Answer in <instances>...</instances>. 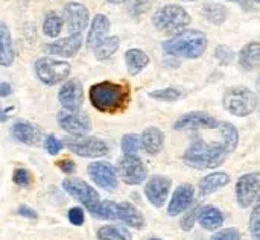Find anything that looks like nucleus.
Masks as SVG:
<instances>
[{
  "label": "nucleus",
  "mask_w": 260,
  "mask_h": 240,
  "mask_svg": "<svg viewBox=\"0 0 260 240\" xmlns=\"http://www.w3.org/2000/svg\"><path fill=\"white\" fill-rule=\"evenodd\" d=\"M229 151L224 143L219 140L216 143H206L204 140L195 139L193 143L184 152V163L189 167L203 170V169H215L225 163L229 157Z\"/></svg>",
  "instance_id": "nucleus-1"
},
{
  "label": "nucleus",
  "mask_w": 260,
  "mask_h": 240,
  "mask_svg": "<svg viewBox=\"0 0 260 240\" xmlns=\"http://www.w3.org/2000/svg\"><path fill=\"white\" fill-rule=\"evenodd\" d=\"M44 148H46V151L50 154V155H56L61 149H62V142L61 140H58L55 135H47L46 137V140H44Z\"/></svg>",
  "instance_id": "nucleus-39"
},
{
  "label": "nucleus",
  "mask_w": 260,
  "mask_h": 240,
  "mask_svg": "<svg viewBox=\"0 0 260 240\" xmlns=\"http://www.w3.org/2000/svg\"><path fill=\"white\" fill-rule=\"evenodd\" d=\"M84 38L81 33H70L66 38L56 40L50 44H47L44 49L50 53V55H56V56H62V58H72L75 56L79 49L82 47Z\"/></svg>",
  "instance_id": "nucleus-17"
},
{
  "label": "nucleus",
  "mask_w": 260,
  "mask_h": 240,
  "mask_svg": "<svg viewBox=\"0 0 260 240\" xmlns=\"http://www.w3.org/2000/svg\"><path fill=\"white\" fill-rule=\"evenodd\" d=\"M195 199V189L192 184H180L177 190L172 195V199L169 201L168 205V215L169 216H177L189 209V205Z\"/></svg>",
  "instance_id": "nucleus-18"
},
{
  "label": "nucleus",
  "mask_w": 260,
  "mask_h": 240,
  "mask_svg": "<svg viewBox=\"0 0 260 240\" xmlns=\"http://www.w3.org/2000/svg\"><path fill=\"white\" fill-rule=\"evenodd\" d=\"M120 146L125 155H136L142 148V139L137 134H125L122 137Z\"/></svg>",
  "instance_id": "nucleus-34"
},
{
  "label": "nucleus",
  "mask_w": 260,
  "mask_h": 240,
  "mask_svg": "<svg viewBox=\"0 0 260 240\" xmlns=\"http://www.w3.org/2000/svg\"><path fill=\"white\" fill-rule=\"evenodd\" d=\"M117 175L129 186H139L146 180L148 169L137 155H125L119 160Z\"/></svg>",
  "instance_id": "nucleus-10"
},
{
  "label": "nucleus",
  "mask_w": 260,
  "mask_h": 240,
  "mask_svg": "<svg viewBox=\"0 0 260 240\" xmlns=\"http://www.w3.org/2000/svg\"><path fill=\"white\" fill-rule=\"evenodd\" d=\"M56 164H58V167H59L64 174H69V175H70V174H73V172H75V169H76L75 163H73L72 160H67V158H66V160L58 161Z\"/></svg>",
  "instance_id": "nucleus-43"
},
{
  "label": "nucleus",
  "mask_w": 260,
  "mask_h": 240,
  "mask_svg": "<svg viewBox=\"0 0 260 240\" xmlns=\"http://www.w3.org/2000/svg\"><path fill=\"white\" fill-rule=\"evenodd\" d=\"M151 99L160 100V102H177L183 97V91L174 87H168V88H161V90H154L149 93Z\"/></svg>",
  "instance_id": "nucleus-33"
},
{
  "label": "nucleus",
  "mask_w": 260,
  "mask_h": 240,
  "mask_svg": "<svg viewBox=\"0 0 260 240\" xmlns=\"http://www.w3.org/2000/svg\"><path fill=\"white\" fill-rule=\"evenodd\" d=\"M197 219H198V222L201 224L203 228H206L207 231H215V230H218V228H221L224 225L225 216L218 207L204 205V207L198 209Z\"/></svg>",
  "instance_id": "nucleus-20"
},
{
  "label": "nucleus",
  "mask_w": 260,
  "mask_h": 240,
  "mask_svg": "<svg viewBox=\"0 0 260 240\" xmlns=\"http://www.w3.org/2000/svg\"><path fill=\"white\" fill-rule=\"evenodd\" d=\"M254 2H257V3H260V0H254Z\"/></svg>",
  "instance_id": "nucleus-51"
},
{
  "label": "nucleus",
  "mask_w": 260,
  "mask_h": 240,
  "mask_svg": "<svg viewBox=\"0 0 260 240\" xmlns=\"http://www.w3.org/2000/svg\"><path fill=\"white\" fill-rule=\"evenodd\" d=\"M149 240H161V239H157V237H152V239H149Z\"/></svg>",
  "instance_id": "nucleus-49"
},
{
  "label": "nucleus",
  "mask_w": 260,
  "mask_h": 240,
  "mask_svg": "<svg viewBox=\"0 0 260 240\" xmlns=\"http://www.w3.org/2000/svg\"><path fill=\"white\" fill-rule=\"evenodd\" d=\"M210 240H241V233L236 228H225L213 234Z\"/></svg>",
  "instance_id": "nucleus-41"
},
{
  "label": "nucleus",
  "mask_w": 260,
  "mask_h": 240,
  "mask_svg": "<svg viewBox=\"0 0 260 240\" xmlns=\"http://www.w3.org/2000/svg\"><path fill=\"white\" fill-rule=\"evenodd\" d=\"M108 3H113V5H117V3H122V2H125V0H107Z\"/></svg>",
  "instance_id": "nucleus-48"
},
{
  "label": "nucleus",
  "mask_w": 260,
  "mask_h": 240,
  "mask_svg": "<svg viewBox=\"0 0 260 240\" xmlns=\"http://www.w3.org/2000/svg\"><path fill=\"white\" fill-rule=\"evenodd\" d=\"M11 134L15 140L24 145H37L41 139V132L30 122H15L11 128Z\"/></svg>",
  "instance_id": "nucleus-22"
},
{
  "label": "nucleus",
  "mask_w": 260,
  "mask_h": 240,
  "mask_svg": "<svg viewBox=\"0 0 260 240\" xmlns=\"http://www.w3.org/2000/svg\"><path fill=\"white\" fill-rule=\"evenodd\" d=\"M207 35L201 30H183L181 33L174 35L172 38L163 43L165 53L177 58L186 59H197L200 58L207 49Z\"/></svg>",
  "instance_id": "nucleus-3"
},
{
  "label": "nucleus",
  "mask_w": 260,
  "mask_h": 240,
  "mask_svg": "<svg viewBox=\"0 0 260 240\" xmlns=\"http://www.w3.org/2000/svg\"><path fill=\"white\" fill-rule=\"evenodd\" d=\"M12 93V87L8 82H2L0 84V97H8Z\"/></svg>",
  "instance_id": "nucleus-46"
},
{
  "label": "nucleus",
  "mask_w": 260,
  "mask_h": 240,
  "mask_svg": "<svg viewBox=\"0 0 260 240\" xmlns=\"http://www.w3.org/2000/svg\"><path fill=\"white\" fill-rule=\"evenodd\" d=\"M110 32V20L104 14H98L90 26L88 35H87V47L94 50L108 35Z\"/></svg>",
  "instance_id": "nucleus-19"
},
{
  "label": "nucleus",
  "mask_w": 260,
  "mask_h": 240,
  "mask_svg": "<svg viewBox=\"0 0 260 240\" xmlns=\"http://www.w3.org/2000/svg\"><path fill=\"white\" fill-rule=\"evenodd\" d=\"M116 219L122 221L131 228L142 230L145 227V218L143 215L129 202H120L116 207Z\"/></svg>",
  "instance_id": "nucleus-21"
},
{
  "label": "nucleus",
  "mask_w": 260,
  "mask_h": 240,
  "mask_svg": "<svg viewBox=\"0 0 260 240\" xmlns=\"http://www.w3.org/2000/svg\"><path fill=\"white\" fill-rule=\"evenodd\" d=\"M152 24L166 35H177L190 24V15L181 5H165L152 15Z\"/></svg>",
  "instance_id": "nucleus-4"
},
{
  "label": "nucleus",
  "mask_w": 260,
  "mask_h": 240,
  "mask_svg": "<svg viewBox=\"0 0 260 240\" xmlns=\"http://www.w3.org/2000/svg\"><path fill=\"white\" fill-rule=\"evenodd\" d=\"M34 70L37 78L46 84V85H56L62 81H66L72 72V67L69 62L55 59V58H38L34 64Z\"/></svg>",
  "instance_id": "nucleus-6"
},
{
  "label": "nucleus",
  "mask_w": 260,
  "mask_h": 240,
  "mask_svg": "<svg viewBox=\"0 0 260 240\" xmlns=\"http://www.w3.org/2000/svg\"><path fill=\"white\" fill-rule=\"evenodd\" d=\"M17 213H18L20 216H23V218H27V219H37V218H38L37 212H35L34 209L27 207V205H20L18 210H17Z\"/></svg>",
  "instance_id": "nucleus-44"
},
{
  "label": "nucleus",
  "mask_w": 260,
  "mask_h": 240,
  "mask_svg": "<svg viewBox=\"0 0 260 240\" xmlns=\"http://www.w3.org/2000/svg\"><path fill=\"white\" fill-rule=\"evenodd\" d=\"M116 207H117V204L113 201H101L96 207H93L90 210V213L98 219L113 221V219H116Z\"/></svg>",
  "instance_id": "nucleus-32"
},
{
  "label": "nucleus",
  "mask_w": 260,
  "mask_h": 240,
  "mask_svg": "<svg viewBox=\"0 0 260 240\" xmlns=\"http://www.w3.org/2000/svg\"><path fill=\"white\" fill-rule=\"evenodd\" d=\"M66 146L70 152L85 158H99L108 154V145L96 137H78L75 140L70 139L66 142Z\"/></svg>",
  "instance_id": "nucleus-11"
},
{
  "label": "nucleus",
  "mask_w": 260,
  "mask_h": 240,
  "mask_svg": "<svg viewBox=\"0 0 260 240\" xmlns=\"http://www.w3.org/2000/svg\"><path fill=\"white\" fill-rule=\"evenodd\" d=\"M91 105L101 113H117L123 110L129 99V90L122 84L102 81L90 87Z\"/></svg>",
  "instance_id": "nucleus-2"
},
{
  "label": "nucleus",
  "mask_w": 260,
  "mask_h": 240,
  "mask_svg": "<svg viewBox=\"0 0 260 240\" xmlns=\"http://www.w3.org/2000/svg\"><path fill=\"white\" fill-rule=\"evenodd\" d=\"M120 46V38L117 35H113V37H107L96 49H94V56L99 59V61H105L108 59L110 56H113L117 49Z\"/></svg>",
  "instance_id": "nucleus-30"
},
{
  "label": "nucleus",
  "mask_w": 260,
  "mask_h": 240,
  "mask_svg": "<svg viewBox=\"0 0 260 240\" xmlns=\"http://www.w3.org/2000/svg\"><path fill=\"white\" fill-rule=\"evenodd\" d=\"M171 180L168 177H161V175H155L152 177L145 187V195L148 198V201L154 205V207H163L169 190H171Z\"/></svg>",
  "instance_id": "nucleus-16"
},
{
  "label": "nucleus",
  "mask_w": 260,
  "mask_h": 240,
  "mask_svg": "<svg viewBox=\"0 0 260 240\" xmlns=\"http://www.w3.org/2000/svg\"><path fill=\"white\" fill-rule=\"evenodd\" d=\"M190 2H193V0H190Z\"/></svg>",
  "instance_id": "nucleus-53"
},
{
  "label": "nucleus",
  "mask_w": 260,
  "mask_h": 240,
  "mask_svg": "<svg viewBox=\"0 0 260 240\" xmlns=\"http://www.w3.org/2000/svg\"><path fill=\"white\" fill-rule=\"evenodd\" d=\"M219 131V135H221V142L224 143V146L227 148V151L232 154L236 146H238V142H239V134H238V129L229 123V122H219L218 123V128Z\"/></svg>",
  "instance_id": "nucleus-29"
},
{
  "label": "nucleus",
  "mask_w": 260,
  "mask_h": 240,
  "mask_svg": "<svg viewBox=\"0 0 260 240\" xmlns=\"http://www.w3.org/2000/svg\"><path fill=\"white\" fill-rule=\"evenodd\" d=\"M126 2V11L133 17H139L145 14L151 8V0H125Z\"/></svg>",
  "instance_id": "nucleus-36"
},
{
  "label": "nucleus",
  "mask_w": 260,
  "mask_h": 240,
  "mask_svg": "<svg viewBox=\"0 0 260 240\" xmlns=\"http://www.w3.org/2000/svg\"><path fill=\"white\" fill-rule=\"evenodd\" d=\"M239 65L244 70H254L260 65V43L253 41L242 47L239 52Z\"/></svg>",
  "instance_id": "nucleus-25"
},
{
  "label": "nucleus",
  "mask_w": 260,
  "mask_h": 240,
  "mask_svg": "<svg viewBox=\"0 0 260 240\" xmlns=\"http://www.w3.org/2000/svg\"><path fill=\"white\" fill-rule=\"evenodd\" d=\"M62 189L66 190L67 195H70L72 198H75L76 201L84 204L88 212L101 202V196H99L98 190L93 189L88 183H85L81 178H75V177L66 178L62 181Z\"/></svg>",
  "instance_id": "nucleus-7"
},
{
  "label": "nucleus",
  "mask_w": 260,
  "mask_h": 240,
  "mask_svg": "<svg viewBox=\"0 0 260 240\" xmlns=\"http://www.w3.org/2000/svg\"><path fill=\"white\" fill-rule=\"evenodd\" d=\"M218 120L206 111H190L183 114L175 123V131H187V129H216Z\"/></svg>",
  "instance_id": "nucleus-13"
},
{
  "label": "nucleus",
  "mask_w": 260,
  "mask_h": 240,
  "mask_svg": "<svg viewBox=\"0 0 260 240\" xmlns=\"http://www.w3.org/2000/svg\"><path fill=\"white\" fill-rule=\"evenodd\" d=\"M12 181L20 187H29L32 184V175L26 169H15L12 175Z\"/></svg>",
  "instance_id": "nucleus-38"
},
{
  "label": "nucleus",
  "mask_w": 260,
  "mask_h": 240,
  "mask_svg": "<svg viewBox=\"0 0 260 240\" xmlns=\"http://www.w3.org/2000/svg\"><path fill=\"white\" fill-rule=\"evenodd\" d=\"M230 183V177L225 172H213L206 175L204 178L200 180L198 183V190L201 196H209L218 190H221L222 187H225Z\"/></svg>",
  "instance_id": "nucleus-23"
},
{
  "label": "nucleus",
  "mask_w": 260,
  "mask_h": 240,
  "mask_svg": "<svg viewBox=\"0 0 260 240\" xmlns=\"http://www.w3.org/2000/svg\"><path fill=\"white\" fill-rule=\"evenodd\" d=\"M98 240H126V236L117 227L104 225L98 230Z\"/></svg>",
  "instance_id": "nucleus-35"
},
{
  "label": "nucleus",
  "mask_w": 260,
  "mask_h": 240,
  "mask_svg": "<svg viewBox=\"0 0 260 240\" xmlns=\"http://www.w3.org/2000/svg\"><path fill=\"white\" fill-rule=\"evenodd\" d=\"M67 218H69V222L72 225H76V227H81L85 221V215H84V210L81 207H73L69 210L67 213Z\"/></svg>",
  "instance_id": "nucleus-40"
},
{
  "label": "nucleus",
  "mask_w": 260,
  "mask_h": 240,
  "mask_svg": "<svg viewBox=\"0 0 260 240\" xmlns=\"http://www.w3.org/2000/svg\"><path fill=\"white\" fill-rule=\"evenodd\" d=\"M62 26H64V18L55 12H50L46 18H44V23H43V32L50 37V38H56L61 30H62Z\"/></svg>",
  "instance_id": "nucleus-31"
},
{
  "label": "nucleus",
  "mask_w": 260,
  "mask_h": 240,
  "mask_svg": "<svg viewBox=\"0 0 260 240\" xmlns=\"http://www.w3.org/2000/svg\"><path fill=\"white\" fill-rule=\"evenodd\" d=\"M260 195V172H250L242 175L235 187L236 202L242 209L253 205Z\"/></svg>",
  "instance_id": "nucleus-8"
},
{
  "label": "nucleus",
  "mask_w": 260,
  "mask_h": 240,
  "mask_svg": "<svg viewBox=\"0 0 260 240\" xmlns=\"http://www.w3.org/2000/svg\"><path fill=\"white\" fill-rule=\"evenodd\" d=\"M232 2H238V0H232Z\"/></svg>",
  "instance_id": "nucleus-52"
},
{
  "label": "nucleus",
  "mask_w": 260,
  "mask_h": 240,
  "mask_svg": "<svg viewBox=\"0 0 260 240\" xmlns=\"http://www.w3.org/2000/svg\"><path fill=\"white\" fill-rule=\"evenodd\" d=\"M203 15L204 18L212 23V24H222L227 18V8L221 3H215V2H207L203 5Z\"/></svg>",
  "instance_id": "nucleus-28"
},
{
  "label": "nucleus",
  "mask_w": 260,
  "mask_h": 240,
  "mask_svg": "<svg viewBox=\"0 0 260 240\" xmlns=\"http://www.w3.org/2000/svg\"><path fill=\"white\" fill-rule=\"evenodd\" d=\"M250 230H251V234H253L254 240H260V219L250 224Z\"/></svg>",
  "instance_id": "nucleus-45"
},
{
  "label": "nucleus",
  "mask_w": 260,
  "mask_h": 240,
  "mask_svg": "<svg viewBox=\"0 0 260 240\" xmlns=\"http://www.w3.org/2000/svg\"><path fill=\"white\" fill-rule=\"evenodd\" d=\"M125 61L129 75H139L149 64V56L142 49H129L125 53Z\"/></svg>",
  "instance_id": "nucleus-27"
},
{
  "label": "nucleus",
  "mask_w": 260,
  "mask_h": 240,
  "mask_svg": "<svg viewBox=\"0 0 260 240\" xmlns=\"http://www.w3.org/2000/svg\"><path fill=\"white\" fill-rule=\"evenodd\" d=\"M58 99H59V104L64 107V110L79 111L81 110V105L84 102V88H82V84L78 79H69L59 88Z\"/></svg>",
  "instance_id": "nucleus-15"
},
{
  "label": "nucleus",
  "mask_w": 260,
  "mask_h": 240,
  "mask_svg": "<svg viewBox=\"0 0 260 240\" xmlns=\"http://www.w3.org/2000/svg\"><path fill=\"white\" fill-rule=\"evenodd\" d=\"M140 139H142V148L149 155H157L161 152L163 145H165V135L158 128H155V126L146 128Z\"/></svg>",
  "instance_id": "nucleus-24"
},
{
  "label": "nucleus",
  "mask_w": 260,
  "mask_h": 240,
  "mask_svg": "<svg viewBox=\"0 0 260 240\" xmlns=\"http://www.w3.org/2000/svg\"><path fill=\"white\" fill-rule=\"evenodd\" d=\"M62 18L70 33H81L90 21V12L85 5L79 2H70L64 6Z\"/></svg>",
  "instance_id": "nucleus-14"
},
{
  "label": "nucleus",
  "mask_w": 260,
  "mask_h": 240,
  "mask_svg": "<svg viewBox=\"0 0 260 240\" xmlns=\"http://www.w3.org/2000/svg\"><path fill=\"white\" fill-rule=\"evenodd\" d=\"M14 62V46L8 26L0 21V65L11 67Z\"/></svg>",
  "instance_id": "nucleus-26"
},
{
  "label": "nucleus",
  "mask_w": 260,
  "mask_h": 240,
  "mask_svg": "<svg viewBox=\"0 0 260 240\" xmlns=\"http://www.w3.org/2000/svg\"><path fill=\"white\" fill-rule=\"evenodd\" d=\"M257 219H260V195L259 198H257L256 207H254V210H253V213H251V216H250V224L256 222Z\"/></svg>",
  "instance_id": "nucleus-47"
},
{
  "label": "nucleus",
  "mask_w": 260,
  "mask_h": 240,
  "mask_svg": "<svg viewBox=\"0 0 260 240\" xmlns=\"http://www.w3.org/2000/svg\"><path fill=\"white\" fill-rule=\"evenodd\" d=\"M257 85H259V90H260V79H259V82H257Z\"/></svg>",
  "instance_id": "nucleus-50"
},
{
  "label": "nucleus",
  "mask_w": 260,
  "mask_h": 240,
  "mask_svg": "<svg viewBox=\"0 0 260 240\" xmlns=\"http://www.w3.org/2000/svg\"><path fill=\"white\" fill-rule=\"evenodd\" d=\"M235 56H236L235 52H233L229 46H224V44L218 46L216 50H215V58H216L222 65H229L230 62H233Z\"/></svg>",
  "instance_id": "nucleus-37"
},
{
  "label": "nucleus",
  "mask_w": 260,
  "mask_h": 240,
  "mask_svg": "<svg viewBox=\"0 0 260 240\" xmlns=\"http://www.w3.org/2000/svg\"><path fill=\"white\" fill-rule=\"evenodd\" d=\"M197 213H198V209H193L190 210L189 213H186L181 219V230L183 231H190L195 225V219H197Z\"/></svg>",
  "instance_id": "nucleus-42"
},
{
  "label": "nucleus",
  "mask_w": 260,
  "mask_h": 240,
  "mask_svg": "<svg viewBox=\"0 0 260 240\" xmlns=\"http://www.w3.org/2000/svg\"><path fill=\"white\" fill-rule=\"evenodd\" d=\"M88 175L93 183L105 190L117 189V169L107 161H94L88 166Z\"/></svg>",
  "instance_id": "nucleus-12"
},
{
  "label": "nucleus",
  "mask_w": 260,
  "mask_h": 240,
  "mask_svg": "<svg viewBox=\"0 0 260 240\" xmlns=\"http://www.w3.org/2000/svg\"><path fill=\"white\" fill-rule=\"evenodd\" d=\"M58 125L73 137H85L91 131V120L81 111L62 110L58 113Z\"/></svg>",
  "instance_id": "nucleus-9"
},
{
  "label": "nucleus",
  "mask_w": 260,
  "mask_h": 240,
  "mask_svg": "<svg viewBox=\"0 0 260 240\" xmlns=\"http://www.w3.org/2000/svg\"><path fill=\"white\" fill-rule=\"evenodd\" d=\"M224 108L238 117L250 116L259 105V97L254 91L247 87H232L222 97Z\"/></svg>",
  "instance_id": "nucleus-5"
}]
</instances>
